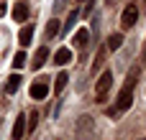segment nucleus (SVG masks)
Returning a JSON list of instances; mask_svg holds the SVG:
<instances>
[{
  "mask_svg": "<svg viewBox=\"0 0 146 140\" xmlns=\"http://www.w3.org/2000/svg\"><path fill=\"white\" fill-rule=\"evenodd\" d=\"M139 74H141L139 66H133V69L128 71V77H126V82H123V87H121V92H118V102H115L118 112L131 110V105H133V87H136V82H139Z\"/></svg>",
  "mask_w": 146,
  "mask_h": 140,
  "instance_id": "obj_1",
  "label": "nucleus"
},
{
  "mask_svg": "<svg viewBox=\"0 0 146 140\" xmlns=\"http://www.w3.org/2000/svg\"><path fill=\"white\" fill-rule=\"evenodd\" d=\"M74 133H77L80 140H92L95 138V120L90 115H82L77 120V125H74Z\"/></svg>",
  "mask_w": 146,
  "mask_h": 140,
  "instance_id": "obj_2",
  "label": "nucleus"
},
{
  "mask_svg": "<svg viewBox=\"0 0 146 140\" xmlns=\"http://www.w3.org/2000/svg\"><path fill=\"white\" fill-rule=\"evenodd\" d=\"M110 87H113V74H110V71H103V74L98 77V84H95V99L103 102Z\"/></svg>",
  "mask_w": 146,
  "mask_h": 140,
  "instance_id": "obj_3",
  "label": "nucleus"
},
{
  "mask_svg": "<svg viewBox=\"0 0 146 140\" xmlns=\"http://www.w3.org/2000/svg\"><path fill=\"white\" fill-rule=\"evenodd\" d=\"M136 20H139V8L131 3V5H126V10H123V15H121V26H123V28H131Z\"/></svg>",
  "mask_w": 146,
  "mask_h": 140,
  "instance_id": "obj_4",
  "label": "nucleus"
},
{
  "mask_svg": "<svg viewBox=\"0 0 146 140\" xmlns=\"http://www.w3.org/2000/svg\"><path fill=\"white\" fill-rule=\"evenodd\" d=\"M26 135V115H18L13 122V140H23Z\"/></svg>",
  "mask_w": 146,
  "mask_h": 140,
  "instance_id": "obj_5",
  "label": "nucleus"
},
{
  "mask_svg": "<svg viewBox=\"0 0 146 140\" xmlns=\"http://www.w3.org/2000/svg\"><path fill=\"white\" fill-rule=\"evenodd\" d=\"M46 94H49V84H46V82L31 84V97H33V99H46Z\"/></svg>",
  "mask_w": 146,
  "mask_h": 140,
  "instance_id": "obj_6",
  "label": "nucleus"
},
{
  "mask_svg": "<svg viewBox=\"0 0 146 140\" xmlns=\"http://www.w3.org/2000/svg\"><path fill=\"white\" fill-rule=\"evenodd\" d=\"M26 18H28V3H15L13 5V20L23 23Z\"/></svg>",
  "mask_w": 146,
  "mask_h": 140,
  "instance_id": "obj_7",
  "label": "nucleus"
},
{
  "mask_svg": "<svg viewBox=\"0 0 146 140\" xmlns=\"http://www.w3.org/2000/svg\"><path fill=\"white\" fill-rule=\"evenodd\" d=\"M46 59H49V48H46V46H41V48L33 54V69H41V66L46 64Z\"/></svg>",
  "mask_w": 146,
  "mask_h": 140,
  "instance_id": "obj_8",
  "label": "nucleus"
},
{
  "mask_svg": "<svg viewBox=\"0 0 146 140\" xmlns=\"http://www.w3.org/2000/svg\"><path fill=\"white\" fill-rule=\"evenodd\" d=\"M67 84H69V74L67 71H59L56 74V82H54V94H62Z\"/></svg>",
  "mask_w": 146,
  "mask_h": 140,
  "instance_id": "obj_9",
  "label": "nucleus"
},
{
  "mask_svg": "<svg viewBox=\"0 0 146 140\" xmlns=\"http://www.w3.org/2000/svg\"><path fill=\"white\" fill-rule=\"evenodd\" d=\"M69 61H72V51H69V48H59V51L54 54V64L64 66V64H69Z\"/></svg>",
  "mask_w": 146,
  "mask_h": 140,
  "instance_id": "obj_10",
  "label": "nucleus"
},
{
  "mask_svg": "<svg viewBox=\"0 0 146 140\" xmlns=\"http://www.w3.org/2000/svg\"><path fill=\"white\" fill-rule=\"evenodd\" d=\"M31 38H33V26H23V28H21V33H18L21 46H28V43H31Z\"/></svg>",
  "mask_w": 146,
  "mask_h": 140,
  "instance_id": "obj_11",
  "label": "nucleus"
},
{
  "mask_svg": "<svg viewBox=\"0 0 146 140\" xmlns=\"http://www.w3.org/2000/svg\"><path fill=\"white\" fill-rule=\"evenodd\" d=\"M44 33H46V38H56V33H59V20L51 18V20L46 23V31H44Z\"/></svg>",
  "mask_w": 146,
  "mask_h": 140,
  "instance_id": "obj_12",
  "label": "nucleus"
},
{
  "mask_svg": "<svg viewBox=\"0 0 146 140\" xmlns=\"http://www.w3.org/2000/svg\"><path fill=\"white\" fill-rule=\"evenodd\" d=\"M87 38H90V33H87L85 28H82V31H77V33L72 36V41H74V46H80V48H82V46L87 43Z\"/></svg>",
  "mask_w": 146,
  "mask_h": 140,
  "instance_id": "obj_13",
  "label": "nucleus"
},
{
  "mask_svg": "<svg viewBox=\"0 0 146 140\" xmlns=\"http://www.w3.org/2000/svg\"><path fill=\"white\" fill-rule=\"evenodd\" d=\"M18 87H21V77H18V74H13V77L8 79V84H5V92H8V94H15V89H18Z\"/></svg>",
  "mask_w": 146,
  "mask_h": 140,
  "instance_id": "obj_14",
  "label": "nucleus"
},
{
  "mask_svg": "<svg viewBox=\"0 0 146 140\" xmlns=\"http://www.w3.org/2000/svg\"><path fill=\"white\" fill-rule=\"evenodd\" d=\"M121 46H123V33H113V36L108 38V48L115 51V48H121Z\"/></svg>",
  "mask_w": 146,
  "mask_h": 140,
  "instance_id": "obj_15",
  "label": "nucleus"
},
{
  "mask_svg": "<svg viewBox=\"0 0 146 140\" xmlns=\"http://www.w3.org/2000/svg\"><path fill=\"white\" fill-rule=\"evenodd\" d=\"M36 125H38V112H28V115H26V128L33 133V130H36Z\"/></svg>",
  "mask_w": 146,
  "mask_h": 140,
  "instance_id": "obj_16",
  "label": "nucleus"
},
{
  "mask_svg": "<svg viewBox=\"0 0 146 140\" xmlns=\"http://www.w3.org/2000/svg\"><path fill=\"white\" fill-rule=\"evenodd\" d=\"M77 18H80V13H77V10H72V13H69V18H67V23H64V33H69V31L74 28V20H77Z\"/></svg>",
  "mask_w": 146,
  "mask_h": 140,
  "instance_id": "obj_17",
  "label": "nucleus"
},
{
  "mask_svg": "<svg viewBox=\"0 0 146 140\" xmlns=\"http://www.w3.org/2000/svg\"><path fill=\"white\" fill-rule=\"evenodd\" d=\"M23 66H26V54L18 51V54L13 56V69H23Z\"/></svg>",
  "mask_w": 146,
  "mask_h": 140,
  "instance_id": "obj_18",
  "label": "nucleus"
},
{
  "mask_svg": "<svg viewBox=\"0 0 146 140\" xmlns=\"http://www.w3.org/2000/svg\"><path fill=\"white\" fill-rule=\"evenodd\" d=\"M103 61H105V48H100V54H98V59H95V64H92V74H98V71H100Z\"/></svg>",
  "mask_w": 146,
  "mask_h": 140,
  "instance_id": "obj_19",
  "label": "nucleus"
},
{
  "mask_svg": "<svg viewBox=\"0 0 146 140\" xmlns=\"http://www.w3.org/2000/svg\"><path fill=\"white\" fill-rule=\"evenodd\" d=\"M141 64L146 66V43H144V51H141Z\"/></svg>",
  "mask_w": 146,
  "mask_h": 140,
  "instance_id": "obj_20",
  "label": "nucleus"
},
{
  "mask_svg": "<svg viewBox=\"0 0 146 140\" xmlns=\"http://www.w3.org/2000/svg\"><path fill=\"white\" fill-rule=\"evenodd\" d=\"M5 10H8V8H5V5H3V3H0V18H3V15H5Z\"/></svg>",
  "mask_w": 146,
  "mask_h": 140,
  "instance_id": "obj_21",
  "label": "nucleus"
},
{
  "mask_svg": "<svg viewBox=\"0 0 146 140\" xmlns=\"http://www.w3.org/2000/svg\"><path fill=\"white\" fill-rule=\"evenodd\" d=\"M141 140H146V138H141Z\"/></svg>",
  "mask_w": 146,
  "mask_h": 140,
  "instance_id": "obj_22",
  "label": "nucleus"
},
{
  "mask_svg": "<svg viewBox=\"0 0 146 140\" xmlns=\"http://www.w3.org/2000/svg\"><path fill=\"white\" fill-rule=\"evenodd\" d=\"M80 3H82V0H80Z\"/></svg>",
  "mask_w": 146,
  "mask_h": 140,
  "instance_id": "obj_23",
  "label": "nucleus"
},
{
  "mask_svg": "<svg viewBox=\"0 0 146 140\" xmlns=\"http://www.w3.org/2000/svg\"><path fill=\"white\" fill-rule=\"evenodd\" d=\"M144 3H146V0H144Z\"/></svg>",
  "mask_w": 146,
  "mask_h": 140,
  "instance_id": "obj_24",
  "label": "nucleus"
}]
</instances>
